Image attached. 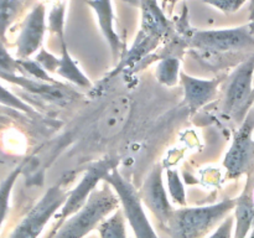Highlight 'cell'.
I'll use <instances>...</instances> for the list:
<instances>
[{"mask_svg":"<svg viewBox=\"0 0 254 238\" xmlns=\"http://www.w3.org/2000/svg\"><path fill=\"white\" fill-rule=\"evenodd\" d=\"M235 205L236 198L226 197L213 205L174 208L160 227L170 238H203L235 210Z\"/></svg>","mask_w":254,"mask_h":238,"instance_id":"obj_1","label":"cell"},{"mask_svg":"<svg viewBox=\"0 0 254 238\" xmlns=\"http://www.w3.org/2000/svg\"><path fill=\"white\" fill-rule=\"evenodd\" d=\"M121 201L116 191L106 182L103 187L96 188L87 202L69 216L56 230L52 238H83L98 227L109 215L118 210Z\"/></svg>","mask_w":254,"mask_h":238,"instance_id":"obj_2","label":"cell"},{"mask_svg":"<svg viewBox=\"0 0 254 238\" xmlns=\"http://www.w3.org/2000/svg\"><path fill=\"white\" fill-rule=\"evenodd\" d=\"M103 181L109 183L118 195L124 217L130 225L135 238H159L144 211L139 191H136L133 183L119 173L118 168L112 169Z\"/></svg>","mask_w":254,"mask_h":238,"instance_id":"obj_3","label":"cell"},{"mask_svg":"<svg viewBox=\"0 0 254 238\" xmlns=\"http://www.w3.org/2000/svg\"><path fill=\"white\" fill-rule=\"evenodd\" d=\"M69 190L64 182L55 183L44 193L39 202L27 212L21 222L16 226L9 238H37L44 231L45 226L64 206L68 197Z\"/></svg>","mask_w":254,"mask_h":238,"instance_id":"obj_4","label":"cell"},{"mask_svg":"<svg viewBox=\"0 0 254 238\" xmlns=\"http://www.w3.org/2000/svg\"><path fill=\"white\" fill-rule=\"evenodd\" d=\"M190 46L213 54L254 49V35L248 25L230 29L197 30L190 37Z\"/></svg>","mask_w":254,"mask_h":238,"instance_id":"obj_5","label":"cell"},{"mask_svg":"<svg viewBox=\"0 0 254 238\" xmlns=\"http://www.w3.org/2000/svg\"><path fill=\"white\" fill-rule=\"evenodd\" d=\"M254 54L243 61L228 78L223 101V113L243 120L254 98Z\"/></svg>","mask_w":254,"mask_h":238,"instance_id":"obj_6","label":"cell"},{"mask_svg":"<svg viewBox=\"0 0 254 238\" xmlns=\"http://www.w3.org/2000/svg\"><path fill=\"white\" fill-rule=\"evenodd\" d=\"M254 112H250L235 133L223 166L230 178L252 174L254 169Z\"/></svg>","mask_w":254,"mask_h":238,"instance_id":"obj_7","label":"cell"},{"mask_svg":"<svg viewBox=\"0 0 254 238\" xmlns=\"http://www.w3.org/2000/svg\"><path fill=\"white\" fill-rule=\"evenodd\" d=\"M119 160L116 158H104L101 159L99 161L91 164L84 171L83 176H82L81 181L78 185L69 190L68 197H67L66 202L60 210L59 215H57V228L73 213H76L84 203L87 202L91 193L96 190L97 185L101 181L104 180L107 174L114 168H118ZM56 228V230H57Z\"/></svg>","mask_w":254,"mask_h":238,"instance_id":"obj_8","label":"cell"},{"mask_svg":"<svg viewBox=\"0 0 254 238\" xmlns=\"http://www.w3.org/2000/svg\"><path fill=\"white\" fill-rule=\"evenodd\" d=\"M139 195L143 205H145L155 216L159 225H165L174 208L168 198V191L164 186V168L161 164L154 166L153 170L149 173L139 190Z\"/></svg>","mask_w":254,"mask_h":238,"instance_id":"obj_9","label":"cell"},{"mask_svg":"<svg viewBox=\"0 0 254 238\" xmlns=\"http://www.w3.org/2000/svg\"><path fill=\"white\" fill-rule=\"evenodd\" d=\"M46 27V9L42 2H37L25 19L21 31L17 37V59H29L31 55L41 50Z\"/></svg>","mask_w":254,"mask_h":238,"instance_id":"obj_10","label":"cell"},{"mask_svg":"<svg viewBox=\"0 0 254 238\" xmlns=\"http://www.w3.org/2000/svg\"><path fill=\"white\" fill-rule=\"evenodd\" d=\"M181 86L184 88V103L191 111H198L216 98L222 78H197L181 72Z\"/></svg>","mask_w":254,"mask_h":238,"instance_id":"obj_11","label":"cell"},{"mask_svg":"<svg viewBox=\"0 0 254 238\" xmlns=\"http://www.w3.org/2000/svg\"><path fill=\"white\" fill-rule=\"evenodd\" d=\"M233 238H248L254 228V176L248 175L247 182L235 205Z\"/></svg>","mask_w":254,"mask_h":238,"instance_id":"obj_12","label":"cell"},{"mask_svg":"<svg viewBox=\"0 0 254 238\" xmlns=\"http://www.w3.org/2000/svg\"><path fill=\"white\" fill-rule=\"evenodd\" d=\"M87 5L92 7L98 21L101 31L109 45L114 61L119 59L122 51V40L114 27V10L112 0H87Z\"/></svg>","mask_w":254,"mask_h":238,"instance_id":"obj_13","label":"cell"},{"mask_svg":"<svg viewBox=\"0 0 254 238\" xmlns=\"http://www.w3.org/2000/svg\"><path fill=\"white\" fill-rule=\"evenodd\" d=\"M0 77L5 81H9L11 83L17 84L22 87L26 91L31 93L37 94V96L46 98L47 101L55 102V103H61V102L67 101V87H64L61 83L54 84L47 83V82L39 81V79L26 78V77H20L16 73H9V72L0 71Z\"/></svg>","mask_w":254,"mask_h":238,"instance_id":"obj_14","label":"cell"},{"mask_svg":"<svg viewBox=\"0 0 254 238\" xmlns=\"http://www.w3.org/2000/svg\"><path fill=\"white\" fill-rule=\"evenodd\" d=\"M141 6V30L150 36L160 39L170 30V22L158 6L156 0H139Z\"/></svg>","mask_w":254,"mask_h":238,"instance_id":"obj_15","label":"cell"},{"mask_svg":"<svg viewBox=\"0 0 254 238\" xmlns=\"http://www.w3.org/2000/svg\"><path fill=\"white\" fill-rule=\"evenodd\" d=\"M60 50H61V55L57 60L56 73L66 81L72 82L81 88H89L92 86L91 79L82 72L77 62L72 59L68 47H67L66 40L60 41Z\"/></svg>","mask_w":254,"mask_h":238,"instance_id":"obj_16","label":"cell"},{"mask_svg":"<svg viewBox=\"0 0 254 238\" xmlns=\"http://www.w3.org/2000/svg\"><path fill=\"white\" fill-rule=\"evenodd\" d=\"M181 63L178 57L168 56L160 60L156 66L155 77L159 83L166 87H175L180 82Z\"/></svg>","mask_w":254,"mask_h":238,"instance_id":"obj_17","label":"cell"},{"mask_svg":"<svg viewBox=\"0 0 254 238\" xmlns=\"http://www.w3.org/2000/svg\"><path fill=\"white\" fill-rule=\"evenodd\" d=\"M101 238H127L126 217L123 210L114 211L98 226Z\"/></svg>","mask_w":254,"mask_h":238,"instance_id":"obj_18","label":"cell"},{"mask_svg":"<svg viewBox=\"0 0 254 238\" xmlns=\"http://www.w3.org/2000/svg\"><path fill=\"white\" fill-rule=\"evenodd\" d=\"M22 171V164L16 166L4 180L0 183V227H1L2 222H4L5 217L9 211V201L10 195H11L12 187H14L15 182H16L17 178L20 176Z\"/></svg>","mask_w":254,"mask_h":238,"instance_id":"obj_19","label":"cell"},{"mask_svg":"<svg viewBox=\"0 0 254 238\" xmlns=\"http://www.w3.org/2000/svg\"><path fill=\"white\" fill-rule=\"evenodd\" d=\"M22 6V0H0V41L5 40L7 27L16 17Z\"/></svg>","mask_w":254,"mask_h":238,"instance_id":"obj_20","label":"cell"},{"mask_svg":"<svg viewBox=\"0 0 254 238\" xmlns=\"http://www.w3.org/2000/svg\"><path fill=\"white\" fill-rule=\"evenodd\" d=\"M166 178H168V190L170 198L179 206H186V191L180 174L175 169L166 170Z\"/></svg>","mask_w":254,"mask_h":238,"instance_id":"obj_21","label":"cell"},{"mask_svg":"<svg viewBox=\"0 0 254 238\" xmlns=\"http://www.w3.org/2000/svg\"><path fill=\"white\" fill-rule=\"evenodd\" d=\"M64 16H66V1L55 5L49 14V30L55 34L59 41L66 40L64 37Z\"/></svg>","mask_w":254,"mask_h":238,"instance_id":"obj_22","label":"cell"},{"mask_svg":"<svg viewBox=\"0 0 254 238\" xmlns=\"http://www.w3.org/2000/svg\"><path fill=\"white\" fill-rule=\"evenodd\" d=\"M19 60V59H17ZM19 64L21 67L22 72H26L27 74L32 77L35 79H39V81L42 82H47V83H54V84H59L60 82L55 81L52 77L49 76V72L39 63V62L35 60V61H31L29 59L25 60H19Z\"/></svg>","mask_w":254,"mask_h":238,"instance_id":"obj_23","label":"cell"},{"mask_svg":"<svg viewBox=\"0 0 254 238\" xmlns=\"http://www.w3.org/2000/svg\"><path fill=\"white\" fill-rule=\"evenodd\" d=\"M0 104L10 107V108H14L16 109V111L25 112V113H29V114L35 113L34 109H32L29 104H26L24 101H21L19 97L15 96L14 93H11L9 89L2 87L1 84H0Z\"/></svg>","mask_w":254,"mask_h":238,"instance_id":"obj_24","label":"cell"},{"mask_svg":"<svg viewBox=\"0 0 254 238\" xmlns=\"http://www.w3.org/2000/svg\"><path fill=\"white\" fill-rule=\"evenodd\" d=\"M202 1L205 4L211 5L223 14L231 15L237 12L247 2V0H202Z\"/></svg>","mask_w":254,"mask_h":238,"instance_id":"obj_25","label":"cell"},{"mask_svg":"<svg viewBox=\"0 0 254 238\" xmlns=\"http://www.w3.org/2000/svg\"><path fill=\"white\" fill-rule=\"evenodd\" d=\"M0 71L9 72V73H16L17 71H21L19 60H15L9 54V51L2 45V41H0Z\"/></svg>","mask_w":254,"mask_h":238,"instance_id":"obj_26","label":"cell"},{"mask_svg":"<svg viewBox=\"0 0 254 238\" xmlns=\"http://www.w3.org/2000/svg\"><path fill=\"white\" fill-rule=\"evenodd\" d=\"M233 235H235V216L228 215L208 238H233Z\"/></svg>","mask_w":254,"mask_h":238,"instance_id":"obj_27","label":"cell"},{"mask_svg":"<svg viewBox=\"0 0 254 238\" xmlns=\"http://www.w3.org/2000/svg\"><path fill=\"white\" fill-rule=\"evenodd\" d=\"M250 21H254V0H250Z\"/></svg>","mask_w":254,"mask_h":238,"instance_id":"obj_28","label":"cell"},{"mask_svg":"<svg viewBox=\"0 0 254 238\" xmlns=\"http://www.w3.org/2000/svg\"><path fill=\"white\" fill-rule=\"evenodd\" d=\"M248 27H250V31L254 35V21H250V24H247Z\"/></svg>","mask_w":254,"mask_h":238,"instance_id":"obj_29","label":"cell"},{"mask_svg":"<svg viewBox=\"0 0 254 238\" xmlns=\"http://www.w3.org/2000/svg\"><path fill=\"white\" fill-rule=\"evenodd\" d=\"M2 126H4V118H2V117H0V130H1Z\"/></svg>","mask_w":254,"mask_h":238,"instance_id":"obj_30","label":"cell"},{"mask_svg":"<svg viewBox=\"0 0 254 238\" xmlns=\"http://www.w3.org/2000/svg\"><path fill=\"white\" fill-rule=\"evenodd\" d=\"M248 238H254V228H253L252 232L250 233V236H248Z\"/></svg>","mask_w":254,"mask_h":238,"instance_id":"obj_31","label":"cell"},{"mask_svg":"<svg viewBox=\"0 0 254 238\" xmlns=\"http://www.w3.org/2000/svg\"><path fill=\"white\" fill-rule=\"evenodd\" d=\"M179 1H181V0H171V4H173V5H175L176 2H179Z\"/></svg>","mask_w":254,"mask_h":238,"instance_id":"obj_32","label":"cell"}]
</instances>
